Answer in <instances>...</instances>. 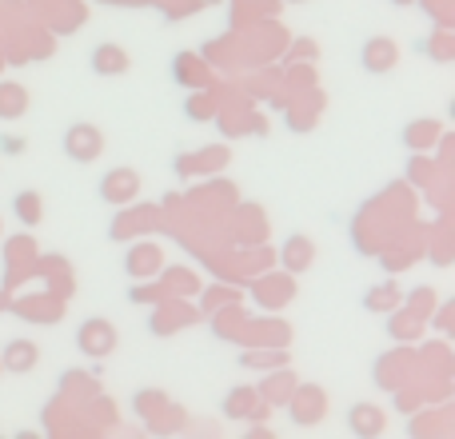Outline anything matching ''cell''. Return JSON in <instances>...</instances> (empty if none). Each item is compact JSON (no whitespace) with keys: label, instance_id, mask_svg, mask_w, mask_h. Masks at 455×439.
Masks as SVG:
<instances>
[{"label":"cell","instance_id":"1","mask_svg":"<svg viewBox=\"0 0 455 439\" xmlns=\"http://www.w3.org/2000/svg\"><path fill=\"white\" fill-rule=\"evenodd\" d=\"M80 352L84 355H108L112 347H116V328H112L108 320H88V323H80Z\"/></svg>","mask_w":455,"mask_h":439},{"label":"cell","instance_id":"2","mask_svg":"<svg viewBox=\"0 0 455 439\" xmlns=\"http://www.w3.org/2000/svg\"><path fill=\"white\" fill-rule=\"evenodd\" d=\"M64 152H68L72 160H92L96 152H100V132H96V128H88V124L72 128V132L64 136Z\"/></svg>","mask_w":455,"mask_h":439},{"label":"cell","instance_id":"3","mask_svg":"<svg viewBox=\"0 0 455 439\" xmlns=\"http://www.w3.org/2000/svg\"><path fill=\"white\" fill-rule=\"evenodd\" d=\"M24 112H28V92L20 84H0V116L20 120Z\"/></svg>","mask_w":455,"mask_h":439},{"label":"cell","instance_id":"4","mask_svg":"<svg viewBox=\"0 0 455 439\" xmlns=\"http://www.w3.org/2000/svg\"><path fill=\"white\" fill-rule=\"evenodd\" d=\"M4 363H8V371H28L36 363V344L32 339H12L4 352Z\"/></svg>","mask_w":455,"mask_h":439},{"label":"cell","instance_id":"5","mask_svg":"<svg viewBox=\"0 0 455 439\" xmlns=\"http://www.w3.org/2000/svg\"><path fill=\"white\" fill-rule=\"evenodd\" d=\"M347 424H352L355 435H379L384 419H379V411H371V408H355L352 416H347Z\"/></svg>","mask_w":455,"mask_h":439},{"label":"cell","instance_id":"6","mask_svg":"<svg viewBox=\"0 0 455 439\" xmlns=\"http://www.w3.org/2000/svg\"><path fill=\"white\" fill-rule=\"evenodd\" d=\"M124 52H116V44H100V48H96V52H92V68L96 72H120V68H124Z\"/></svg>","mask_w":455,"mask_h":439},{"label":"cell","instance_id":"7","mask_svg":"<svg viewBox=\"0 0 455 439\" xmlns=\"http://www.w3.org/2000/svg\"><path fill=\"white\" fill-rule=\"evenodd\" d=\"M16 216H20V224H40V196L36 192H20V196H16Z\"/></svg>","mask_w":455,"mask_h":439},{"label":"cell","instance_id":"8","mask_svg":"<svg viewBox=\"0 0 455 439\" xmlns=\"http://www.w3.org/2000/svg\"><path fill=\"white\" fill-rule=\"evenodd\" d=\"M0 152H24V140H16V136H4V140H0Z\"/></svg>","mask_w":455,"mask_h":439}]
</instances>
